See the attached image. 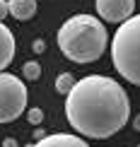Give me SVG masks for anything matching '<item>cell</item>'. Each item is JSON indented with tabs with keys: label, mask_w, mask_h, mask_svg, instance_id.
I'll use <instances>...</instances> for the list:
<instances>
[{
	"label": "cell",
	"mask_w": 140,
	"mask_h": 147,
	"mask_svg": "<svg viewBox=\"0 0 140 147\" xmlns=\"http://www.w3.org/2000/svg\"><path fill=\"white\" fill-rule=\"evenodd\" d=\"M65 116L72 130L92 140L111 138L128 123L131 101L114 77L87 75L65 94Z\"/></svg>",
	"instance_id": "cell-1"
},
{
	"label": "cell",
	"mask_w": 140,
	"mask_h": 147,
	"mask_svg": "<svg viewBox=\"0 0 140 147\" xmlns=\"http://www.w3.org/2000/svg\"><path fill=\"white\" fill-rule=\"evenodd\" d=\"M58 48L72 63H94L104 56L109 46V34L104 22L92 15H72L60 24L56 34Z\"/></svg>",
	"instance_id": "cell-2"
},
{
	"label": "cell",
	"mask_w": 140,
	"mask_h": 147,
	"mask_svg": "<svg viewBox=\"0 0 140 147\" xmlns=\"http://www.w3.org/2000/svg\"><path fill=\"white\" fill-rule=\"evenodd\" d=\"M111 60L118 75L140 87V15L118 24L111 39Z\"/></svg>",
	"instance_id": "cell-3"
},
{
	"label": "cell",
	"mask_w": 140,
	"mask_h": 147,
	"mask_svg": "<svg viewBox=\"0 0 140 147\" xmlns=\"http://www.w3.org/2000/svg\"><path fill=\"white\" fill-rule=\"evenodd\" d=\"M29 92L17 75L0 72V123H12L24 113Z\"/></svg>",
	"instance_id": "cell-4"
},
{
	"label": "cell",
	"mask_w": 140,
	"mask_h": 147,
	"mask_svg": "<svg viewBox=\"0 0 140 147\" xmlns=\"http://www.w3.org/2000/svg\"><path fill=\"white\" fill-rule=\"evenodd\" d=\"M97 15L104 17V22L121 24L135 12V0H94Z\"/></svg>",
	"instance_id": "cell-5"
},
{
	"label": "cell",
	"mask_w": 140,
	"mask_h": 147,
	"mask_svg": "<svg viewBox=\"0 0 140 147\" xmlns=\"http://www.w3.org/2000/svg\"><path fill=\"white\" fill-rule=\"evenodd\" d=\"M32 147H89V145L80 135H72V133H53V135L36 140Z\"/></svg>",
	"instance_id": "cell-6"
},
{
	"label": "cell",
	"mask_w": 140,
	"mask_h": 147,
	"mask_svg": "<svg viewBox=\"0 0 140 147\" xmlns=\"http://www.w3.org/2000/svg\"><path fill=\"white\" fill-rule=\"evenodd\" d=\"M12 60H15V36L0 22V72L7 70V65Z\"/></svg>",
	"instance_id": "cell-7"
},
{
	"label": "cell",
	"mask_w": 140,
	"mask_h": 147,
	"mask_svg": "<svg viewBox=\"0 0 140 147\" xmlns=\"http://www.w3.org/2000/svg\"><path fill=\"white\" fill-rule=\"evenodd\" d=\"M7 10L15 20H32L36 15V0H7Z\"/></svg>",
	"instance_id": "cell-8"
},
{
	"label": "cell",
	"mask_w": 140,
	"mask_h": 147,
	"mask_svg": "<svg viewBox=\"0 0 140 147\" xmlns=\"http://www.w3.org/2000/svg\"><path fill=\"white\" fill-rule=\"evenodd\" d=\"M75 82H77V80H75V75H72V72H60V75L56 77V92L65 96L72 87H75Z\"/></svg>",
	"instance_id": "cell-9"
},
{
	"label": "cell",
	"mask_w": 140,
	"mask_h": 147,
	"mask_svg": "<svg viewBox=\"0 0 140 147\" xmlns=\"http://www.w3.org/2000/svg\"><path fill=\"white\" fill-rule=\"evenodd\" d=\"M22 75L29 80V82H34V80L41 77V65L36 63V60H27V63L22 65Z\"/></svg>",
	"instance_id": "cell-10"
},
{
	"label": "cell",
	"mask_w": 140,
	"mask_h": 147,
	"mask_svg": "<svg viewBox=\"0 0 140 147\" xmlns=\"http://www.w3.org/2000/svg\"><path fill=\"white\" fill-rule=\"evenodd\" d=\"M27 121H29V123H32V125H39L41 121H44V111H41L39 106L29 109V111H27Z\"/></svg>",
	"instance_id": "cell-11"
},
{
	"label": "cell",
	"mask_w": 140,
	"mask_h": 147,
	"mask_svg": "<svg viewBox=\"0 0 140 147\" xmlns=\"http://www.w3.org/2000/svg\"><path fill=\"white\" fill-rule=\"evenodd\" d=\"M32 48H34V53H36V56H39V53H44V51H46V44H44V41H41V39H36Z\"/></svg>",
	"instance_id": "cell-12"
},
{
	"label": "cell",
	"mask_w": 140,
	"mask_h": 147,
	"mask_svg": "<svg viewBox=\"0 0 140 147\" xmlns=\"http://www.w3.org/2000/svg\"><path fill=\"white\" fill-rule=\"evenodd\" d=\"M7 0H0V22H3L5 20V17H7Z\"/></svg>",
	"instance_id": "cell-13"
},
{
	"label": "cell",
	"mask_w": 140,
	"mask_h": 147,
	"mask_svg": "<svg viewBox=\"0 0 140 147\" xmlns=\"http://www.w3.org/2000/svg\"><path fill=\"white\" fill-rule=\"evenodd\" d=\"M3 147H17V140L15 138H5L3 140Z\"/></svg>",
	"instance_id": "cell-14"
},
{
	"label": "cell",
	"mask_w": 140,
	"mask_h": 147,
	"mask_svg": "<svg viewBox=\"0 0 140 147\" xmlns=\"http://www.w3.org/2000/svg\"><path fill=\"white\" fill-rule=\"evenodd\" d=\"M34 138H36V140H41V138H46V133L41 130V128H36V130H34Z\"/></svg>",
	"instance_id": "cell-15"
},
{
	"label": "cell",
	"mask_w": 140,
	"mask_h": 147,
	"mask_svg": "<svg viewBox=\"0 0 140 147\" xmlns=\"http://www.w3.org/2000/svg\"><path fill=\"white\" fill-rule=\"evenodd\" d=\"M133 128H135V130H140V116H135V118H133Z\"/></svg>",
	"instance_id": "cell-16"
},
{
	"label": "cell",
	"mask_w": 140,
	"mask_h": 147,
	"mask_svg": "<svg viewBox=\"0 0 140 147\" xmlns=\"http://www.w3.org/2000/svg\"><path fill=\"white\" fill-rule=\"evenodd\" d=\"M24 147H32V145H24Z\"/></svg>",
	"instance_id": "cell-17"
},
{
	"label": "cell",
	"mask_w": 140,
	"mask_h": 147,
	"mask_svg": "<svg viewBox=\"0 0 140 147\" xmlns=\"http://www.w3.org/2000/svg\"><path fill=\"white\" fill-rule=\"evenodd\" d=\"M138 147H140V145H138Z\"/></svg>",
	"instance_id": "cell-18"
}]
</instances>
